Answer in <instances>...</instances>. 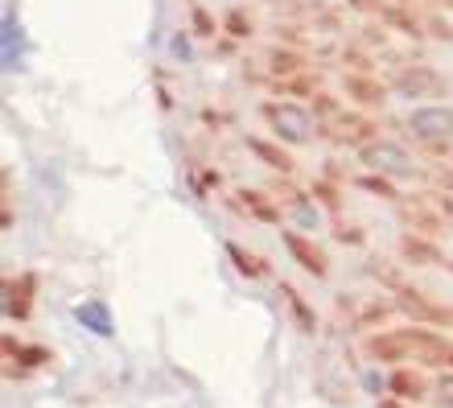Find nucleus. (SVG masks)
Segmentation results:
<instances>
[{
    "mask_svg": "<svg viewBox=\"0 0 453 408\" xmlns=\"http://www.w3.org/2000/svg\"><path fill=\"white\" fill-rule=\"evenodd\" d=\"M239 198H243V206H248V211H251L256 219H264V223H276V219H280V206L268 203V194H260V190H243Z\"/></svg>",
    "mask_w": 453,
    "mask_h": 408,
    "instance_id": "19",
    "label": "nucleus"
},
{
    "mask_svg": "<svg viewBox=\"0 0 453 408\" xmlns=\"http://www.w3.org/2000/svg\"><path fill=\"white\" fill-rule=\"evenodd\" d=\"M429 29H433V37H445V42H453V25H445L441 17H433Z\"/></svg>",
    "mask_w": 453,
    "mask_h": 408,
    "instance_id": "28",
    "label": "nucleus"
},
{
    "mask_svg": "<svg viewBox=\"0 0 453 408\" xmlns=\"http://www.w3.org/2000/svg\"><path fill=\"white\" fill-rule=\"evenodd\" d=\"M194 29H198V37H211L215 34V17H206V9H194Z\"/></svg>",
    "mask_w": 453,
    "mask_h": 408,
    "instance_id": "25",
    "label": "nucleus"
},
{
    "mask_svg": "<svg viewBox=\"0 0 453 408\" xmlns=\"http://www.w3.org/2000/svg\"><path fill=\"white\" fill-rule=\"evenodd\" d=\"M437 404L453 408V367L449 372H441V380H437Z\"/></svg>",
    "mask_w": 453,
    "mask_h": 408,
    "instance_id": "21",
    "label": "nucleus"
},
{
    "mask_svg": "<svg viewBox=\"0 0 453 408\" xmlns=\"http://www.w3.org/2000/svg\"><path fill=\"white\" fill-rule=\"evenodd\" d=\"M388 392L412 404V400L429 396V380H425V372H420V367H404V363H400V367L388 375Z\"/></svg>",
    "mask_w": 453,
    "mask_h": 408,
    "instance_id": "10",
    "label": "nucleus"
},
{
    "mask_svg": "<svg viewBox=\"0 0 453 408\" xmlns=\"http://www.w3.org/2000/svg\"><path fill=\"white\" fill-rule=\"evenodd\" d=\"M425 178H429L433 186H445V190H453V173H449V169H425Z\"/></svg>",
    "mask_w": 453,
    "mask_h": 408,
    "instance_id": "26",
    "label": "nucleus"
},
{
    "mask_svg": "<svg viewBox=\"0 0 453 408\" xmlns=\"http://www.w3.org/2000/svg\"><path fill=\"white\" fill-rule=\"evenodd\" d=\"M350 9H358V12H375V17H383V12L392 9V0H350Z\"/></svg>",
    "mask_w": 453,
    "mask_h": 408,
    "instance_id": "24",
    "label": "nucleus"
},
{
    "mask_svg": "<svg viewBox=\"0 0 453 408\" xmlns=\"http://www.w3.org/2000/svg\"><path fill=\"white\" fill-rule=\"evenodd\" d=\"M313 108H318V116H326V120H334V116H342V108H338V104H334L330 96H322V91L313 96Z\"/></svg>",
    "mask_w": 453,
    "mask_h": 408,
    "instance_id": "23",
    "label": "nucleus"
},
{
    "mask_svg": "<svg viewBox=\"0 0 453 408\" xmlns=\"http://www.w3.org/2000/svg\"><path fill=\"white\" fill-rule=\"evenodd\" d=\"M248 149H251V153H256V157H260L264 166H273L276 173H293V169H297V166H293V157H288L285 149H276L273 141H260V136H251V141H248Z\"/></svg>",
    "mask_w": 453,
    "mask_h": 408,
    "instance_id": "15",
    "label": "nucleus"
},
{
    "mask_svg": "<svg viewBox=\"0 0 453 408\" xmlns=\"http://www.w3.org/2000/svg\"><path fill=\"white\" fill-rule=\"evenodd\" d=\"M226 256L235 260V268L243 276H268V265H264L256 252H248V248H239V243H226Z\"/></svg>",
    "mask_w": 453,
    "mask_h": 408,
    "instance_id": "18",
    "label": "nucleus"
},
{
    "mask_svg": "<svg viewBox=\"0 0 453 408\" xmlns=\"http://www.w3.org/2000/svg\"><path fill=\"white\" fill-rule=\"evenodd\" d=\"M74 318L91 330V335H111V310L104 305V301H83V305H74Z\"/></svg>",
    "mask_w": 453,
    "mask_h": 408,
    "instance_id": "13",
    "label": "nucleus"
},
{
    "mask_svg": "<svg viewBox=\"0 0 453 408\" xmlns=\"http://www.w3.org/2000/svg\"><path fill=\"white\" fill-rule=\"evenodd\" d=\"M400 256H404L408 265H420V268L445 265L441 248H437V243H429L425 235H400Z\"/></svg>",
    "mask_w": 453,
    "mask_h": 408,
    "instance_id": "12",
    "label": "nucleus"
},
{
    "mask_svg": "<svg viewBox=\"0 0 453 408\" xmlns=\"http://www.w3.org/2000/svg\"><path fill=\"white\" fill-rule=\"evenodd\" d=\"M453 343L441 330H425V326H408V330H380L367 338V355L380 363H429L441 367L449 359Z\"/></svg>",
    "mask_w": 453,
    "mask_h": 408,
    "instance_id": "1",
    "label": "nucleus"
},
{
    "mask_svg": "<svg viewBox=\"0 0 453 408\" xmlns=\"http://www.w3.org/2000/svg\"><path fill=\"white\" fill-rule=\"evenodd\" d=\"M358 186H363V190L383 194V198H395V190L388 186V178H383V173H363V178H358Z\"/></svg>",
    "mask_w": 453,
    "mask_h": 408,
    "instance_id": "20",
    "label": "nucleus"
},
{
    "mask_svg": "<svg viewBox=\"0 0 453 408\" xmlns=\"http://www.w3.org/2000/svg\"><path fill=\"white\" fill-rule=\"evenodd\" d=\"M338 240H346V243H358L363 240V231H355V227H342V223H338V231H334Z\"/></svg>",
    "mask_w": 453,
    "mask_h": 408,
    "instance_id": "29",
    "label": "nucleus"
},
{
    "mask_svg": "<svg viewBox=\"0 0 453 408\" xmlns=\"http://www.w3.org/2000/svg\"><path fill=\"white\" fill-rule=\"evenodd\" d=\"M268 71H273L276 79H293L297 71H305V58H301L297 50L273 46V54H268Z\"/></svg>",
    "mask_w": 453,
    "mask_h": 408,
    "instance_id": "16",
    "label": "nucleus"
},
{
    "mask_svg": "<svg viewBox=\"0 0 453 408\" xmlns=\"http://www.w3.org/2000/svg\"><path fill=\"white\" fill-rule=\"evenodd\" d=\"M395 305L408 313V318H417V322H453V310H441V305H433L420 289H412V285H400L395 289Z\"/></svg>",
    "mask_w": 453,
    "mask_h": 408,
    "instance_id": "8",
    "label": "nucleus"
},
{
    "mask_svg": "<svg viewBox=\"0 0 453 408\" xmlns=\"http://www.w3.org/2000/svg\"><path fill=\"white\" fill-rule=\"evenodd\" d=\"M358 157H363L367 173H383V178H408V173H412V157L395 141H380V136H375L371 144L358 149Z\"/></svg>",
    "mask_w": 453,
    "mask_h": 408,
    "instance_id": "3",
    "label": "nucleus"
},
{
    "mask_svg": "<svg viewBox=\"0 0 453 408\" xmlns=\"http://www.w3.org/2000/svg\"><path fill=\"white\" fill-rule=\"evenodd\" d=\"M380 408H408V400H400V396H388Z\"/></svg>",
    "mask_w": 453,
    "mask_h": 408,
    "instance_id": "30",
    "label": "nucleus"
},
{
    "mask_svg": "<svg viewBox=\"0 0 453 408\" xmlns=\"http://www.w3.org/2000/svg\"><path fill=\"white\" fill-rule=\"evenodd\" d=\"M280 293H285V301H288V310H293V318H297V326L305 330V335H313V330H318V313L305 305V297H301L293 285H280Z\"/></svg>",
    "mask_w": 453,
    "mask_h": 408,
    "instance_id": "17",
    "label": "nucleus"
},
{
    "mask_svg": "<svg viewBox=\"0 0 453 408\" xmlns=\"http://www.w3.org/2000/svg\"><path fill=\"white\" fill-rule=\"evenodd\" d=\"M226 29H231V37H248L251 34V21L235 9V12H226Z\"/></svg>",
    "mask_w": 453,
    "mask_h": 408,
    "instance_id": "22",
    "label": "nucleus"
},
{
    "mask_svg": "<svg viewBox=\"0 0 453 408\" xmlns=\"http://www.w3.org/2000/svg\"><path fill=\"white\" fill-rule=\"evenodd\" d=\"M445 367H453V350H449V359H445Z\"/></svg>",
    "mask_w": 453,
    "mask_h": 408,
    "instance_id": "31",
    "label": "nucleus"
},
{
    "mask_svg": "<svg viewBox=\"0 0 453 408\" xmlns=\"http://www.w3.org/2000/svg\"><path fill=\"white\" fill-rule=\"evenodd\" d=\"M375 120L371 116H363V112H342V116H334L330 120V136H334L338 144H355V149H363V144L375 141Z\"/></svg>",
    "mask_w": 453,
    "mask_h": 408,
    "instance_id": "6",
    "label": "nucleus"
},
{
    "mask_svg": "<svg viewBox=\"0 0 453 408\" xmlns=\"http://www.w3.org/2000/svg\"><path fill=\"white\" fill-rule=\"evenodd\" d=\"M441 4H453V0H441Z\"/></svg>",
    "mask_w": 453,
    "mask_h": 408,
    "instance_id": "32",
    "label": "nucleus"
},
{
    "mask_svg": "<svg viewBox=\"0 0 453 408\" xmlns=\"http://www.w3.org/2000/svg\"><path fill=\"white\" fill-rule=\"evenodd\" d=\"M342 87L358 108H383V104H388V87H383L375 74H346Z\"/></svg>",
    "mask_w": 453,
    "mask_h": 408,
    "instance_id": "11",
    "label": "nucleus"
},
{
    "mask_svg": "<svg viewBox=\"0 0 453 408\" xmlns=\"http://www.w3.org/2000/svg\"><path fill=\"white\" fill-rule=\"evenodd\" d=\"M408 128L429 144H445L453 141V108H441V104H429V108H417L408 116Z\"/></svg>",
    "mask_w": 453,
    "mask_h": 408,
    "instance_id": "5",
    "label": "nucleus"
},
{
    "mask_svg": "<svg viewBox=\"0 0 453 408\" xmlns=\"http://www.w3.org/2000/svg\"><path fill=\"white\" fill-rule=\"evenodd\" d=\"M34 297H37V276L34 273H21L4 281V313L12 322H25L34 313Z\"/></svg>",
    "mask_w": 453,
    "mask_h": 408,
    "instance_id": "7",
    "label": "nucleus"
},
{
    "mask_svg": "<svg viewBox=\"0 0 453 408\" xmlns=\"http://www.w3.org/2000/svg\"><path fill=\"white\" fill-rule=\"evenodd\" d=\"M285 248H288V256L297 260L301 268L310 276H326L330 273V260H326V252L318 248V243H310L305 235H297V231H285Z\"/></svg>",
    "mask_w": 453,
    "mask_h": 408,
    "instance_id": "9",
    "label": "nucleus"
},
{
    "mask_svg": "<svg viewBox=\"0 0 453 408\" xmlns=\"http://www.w3.org/2000/svg\"><path fill=\"white\" fill-rule=\"evenodd\" d=\"M392 87L404 99H437V96H445V79L433 71V66H395Z\"/></svg>",
    "mask_w": 453,
    "mask_h": 408,
    "instance_id": "4",
    "label": "nucleus"
},
{
    "mask_svg": "<svg viewBox=\"0 0 453 408\" xmlns=\"http://www.w3.org/2000/svg\"><path fill=\"white\" fill-rule=\"evenodd\" d=\"M4 355H9V363H21V367H46L50 363V350L37 347V343H17L12 335H4Z\"/></svg>",
    "mask_w": 453,
    "mask_h": 408,
    "instance_id": "14",
    "label": "nucleus"
},
{
    "mask_svg": "<svg viewBox=\"0 0 453 408\" xmlns=\"http://www.w3.org/2000/svg\"><path fill=\"white\" fill-rule=\"evenodd\" d=\"M260 112H264V120H268V128H273L285 144H305L313 133H318L313 112L297 108V104H264Z\"/></svg>",
    "mask_w": 453,
    "mask_h": 408,
    "instance_id": "2",
    "label": "nucleus"
},
{
    "mask_svg": "<svg viewBox=\"0 0 453 408\" xmlns=\"http://www.w3.org/2000/svg\"><path fill=\"white\" fill-rule=\"evenodd\" d=\"M313 190H318V198H322V203L330 206V211H338V194L330 190V186H326V181H318V186H313Z\"/></svg>",
    "mask_w": 453,
    "mask_h": 408,
    "instance_id": "27",
    "label": "nucleus"
}]
</instances>
